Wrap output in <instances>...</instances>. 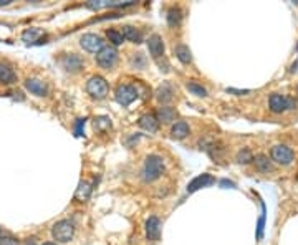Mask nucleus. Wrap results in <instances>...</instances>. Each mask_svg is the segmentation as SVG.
<instances>
[{"label":"nucleus","mask_w":298,"mask_h":245,"mask_svg":"<svg viewBox=\"0 0 298 245\" xmlns=\"http://www.w3.org/2000/svg\"><path fill=\"white\" fill-rule=\"evenodd\" d=\"M162 172H164V161L161 156L151 154L146 157L144 166H142V179L146 182H153L161 177Z\"/></svg>","instance_id":"f257e3e1"},{"label":"nucleus","mask_w":298,"mask_h":245,"mask_svg":"<svg viewBox=\"0 0 298 245\" xmlns=\"http://www.w3.org/2000/svg\"><path fill=\"white\" fill-rule=\"evenodd\" d=\"M108 90H110V86H108V81L104 80L103 76H99V75H96V76H91L90 80H88V83H86V91L93 98H96V99H103L108 94Z\"/></svg>","instance_id":"f03ea898"},{"label":"nucleus","mask_w":298,"mask_h":245,"mask_svg":"<svg viewBox=\"0 0 298 245\" xmlns=\"http://www.w3.org/2000/svg\"><path fill=\"white\" fill-rule=\"evenodd\" d=\"M73 234H75V226H73V222H70V221L57 222L52 229L53 239H55L57 242H61V244L70 242V240L73 239Z\"/></svg>","instance_id":"7ed1b4c3"},{"label":"nucleus","mask_w":298,"mask_h":245,"mask_svg":"<svg viewBox=\"0 0 298 245\" xmlns=\"http://www.w3.org/2000/svg\"><path fill=\"white\" fill-rule=\"evenodd\" d=\"M268 106L274 113H283L287 110H295L297 101L290 96H282V94H272L268 99Z\"/></svg>","instance_id":"20e7f679"},{"label":"nucleus","mask_w":298,"mask_h":245,"mask_svg":"<svg viewBox=\"0 0 298 245\" xmlns=\"http://www.w3.org/2000/svg\"><path fill=\"white\" fill-rule=\"evenodd\" d=\"M138 96V90L133 85H119L115 91V98L121 106H129Z\"/></svg>","instance_id":"39448f33"},{"label":"nucleus","mask_w":298,"mask_h":245,"mask_svg":"<svg viewBox=\"0 0 298 245\" xmlns=\"http://www.w3.org/2000/svg\"><path fill=\"white\" fill-rule=\"evenodd\" d=\"M118 60V52L115 47H103L101 52L96 53V63L104 70H111Z\"/></svg>","instance_id":"423d86ee"},{"label":"nucleus","mask_w":298,"mask_h":245,"mask_svg":"<svg viewBox=\"0 0 298 245\" xmlns=\"http://www.w3.org/2000/svg\"><path fill=\"white\" fill-rule=\"evenodd\" d=\"M79 45H81L83 50H86L90 53H99L104 47V40L99 35H95V33H85L79 38Z\"/></svg>","instance_id":"0eeeda50"},{"label":"nucleus","mask_w":298,"mask_h":245,"mask_svg":"<svg viewBox=\"0 0 298 245\" xmlns=\"http://www.w3.org/2000/svg\"><path fill=\"white\" fill-rule=\"evenodd\" d=\"M270 156H272V159H274L275 163H278L282 166H288L293 161V156H295V154H293V151L290 148L283 146V144H277V146L272 148Z\"/></svg>","instance_id":"6e6552de"},{"label":"nucleus","mask_w":298,"mask_h":245,"mask_svg":"<svg viewBox=\"0 0 298 245\" xmlns=\"http://www.w3.org/2000/svg\"><path fill=\"white\" fill-rule=\"evenodd\" d=\"M216 179L211 176V174H200V176L194 177L191 182H189L187 186V192H196V190L202 189V188H209V186H212Z\"/></svg>","instance_id":"1a4fd4ad"},{"label":"nucleus","mask_w":298,"mask_h":245,"mask_svg":"<svg viewBox=\"0 0 298 245\" xmlns=\"http://www.w3.org/2000/svg\"><path fill=\"white\" fill-rule=\"evenodd\" d=\"M148 48H149V53L153 58L159 60L162 55H164V41L159 35H151L148 38Z\"/></svg>","instance_id":"9d476101"},{"label":"nucleus","mask_w":298,"mask_h":245,"mask_svg":"<svg viewBox=\"0 0 298 245\" xmlns=\"http://www.w3.org/2000/svg\"><path fill=\"white\" fill-rule=\"evenodd\" d=\"M25 88L30 91L32 94H37V96H47L48 93V86L45 81L37 80V78H28L25 81Z\"/></svg>","instance_id":"9b49d317"},{"label":"nucleus","mask_w":298,"mask_h":245,"mask_svg":"<svg viewBox=\"0 0 298 245\" xmlns=\"http://www.w3.org/2000/svg\"><path fill=\"white\" fill-rule=\"evenodd\" d=\"M61 66L65 70H68V72H78V70L83 66V60L78 55H73V53H70V55H63L61 57Z\"/></svg>","instance_id":"f8f14e48"},{"label":"nucleus","mask_w":298,"mask_h":245,"mask_svg":"<svg viewBox=\"0 0 298 245\" xmlns=\"http://www.w3.org/2000/svg\"><path fill=\"white\" fill-rule=\"evenodd\" d=\"M156 98L159 99L161 103H169L174 99V88L169 81H164L161 86L156 90Z\"/></svg>","instance_id":"ddd939ff"},{"label":"nucleus","mask_w":298,"mask_h":245,"mask_svg":"<svg viewBox=\"0 0 298 245\" xmlns=\"http://www.w3.org/2000/svg\"><path fill=\"white\" fill-rule=\"evenodd\" d=\"M159 232H161V222L158 217H149L146 221V235L149 240H158L159 239Z\"/></svg>","instance_id":"4468645a"},{"label":"nucleus","mask_w":298,"mask_h":245,"mask_svg":"<svg viewBox=\"0 0 298 245\" xmlns=\"http://www.w3.org/2000/svg\"><path fill=\"white\" fill-rule=\"evenodd\" d=\"M17 81V75L14 72V68H12L8 63H2L0 61V83H3V85H12V83Z\"/></svg>","instance_id":"2eb2a0df"},{"label":"nucleus","mask_w":298,"mask_h":245,"mask_svg":"<svg viewBox=\"0 0 298 245\" xmlns=\"http://www.w3.org/2000/svg\"><path fill=\"white\" fill-rule=\"evenodd\" d=\"M139 126L142 130L149 131V132H156L158 131V126H159V121L156 118V114H142L139 118Z\"/></svg>","instance_id":"dca6fc26"},{"label":"nucleus","mask_w":298,"mask_h":245,"mask_svg":"<svg viewBox=\"0 0 298 245\" xmlns=\"http://www.w3.org/2000/svg\"><path fill=\"white\" fill-rule=\"evenodd\" d=\"M156 118H158V121H161V123H173L176 119V110L171 106H161V108H158Z\"/></svg>","instance_id":"f3484780"},{"label":"nucleus","mask_w":298,"mask_h":245,"mask_svg":"<svg viewBox=\"0 0 298 245\" xmlns=\"http://www.w3.org/2000/svg\"><path fill=\"white\" fill-rule=\"evenodd\" d=\"M90 194H91V184L90 182H86V181H81L78 184V189H77V192H75V199L79 202H85L90 199Z\"/></svg>","instance_id":"a211bd4d"},{"label":"nucleus","mask_w":298,"mask_h":245,"mask_svg":"<svg viewBox=\"0 0 298 245\" xmlns=\"http://www.w3.org/2000/svg\"><path fill=\"white\" fill-rule=\"evenodd\" d=\"M121 35L124 37V40L134 41V43H141V40H142L141 32L136 30V28L131 27V25H126V27H123V30H121Z\"/></svg>","instance_id":"6ab92c4d"},{"label":"nucleus","mask_w":298,"mask_h":245,"mask_svg":"<svg viewBox=\"0 0 298 245\" xmlns=\"http://www.w3.org/2000/svg\"><path fill=\"white\" fill-rule=\"evenodd\" d=\"M171 134H173L174 139H182L186 138L189 134V126L186 121H178L173 126V130H171Z\"/></svg>","instance_id":"aec40b11"},{"label":"nucleus","mask_w":298,"mask_h":245,"mask_svg":"<svg viewBox=\"0 0 298 245\" xmlns=\"http://www.w3.org/2000/svg\"><path fill=\"white\" fill-rule=\"evenodd\" d=\"M167 23L171 25V27H178V25L180 23V20H182V12L179 10L178 7H171L169 10H167Z\"/></svg>","instance_id":"412c9836"},{"label":"nucleus","mask_w":298,"mask_h":245,"mask_svg":"<svg viewBox=\"0 0 298 245\" xmlns=\"http://www.w3.org/2000/svg\"><path fill=\"white\" fill-rule=\"evenodd\" d=\"M176 57H178L182 63H191L192 61L191 50H189L187 45H178V47H176Z\"/></svg>","instance_id":"4be33fe9"},{"label":"nucleus","mask_w":298,"mask_h":245,"mask_svg":"<svg viewBox=\"0 0 298 245\" xmlns=\"http://www.w3.org/2000/svg\"><path fill=\"white\" fill-rule=\"evenodd\" d=\"M255 166H257V169L258 171H262V172H268V171H272V164H270V161H268V157L267 156H263V154H258V156H255Z\"/></svg>","instance_id":"5701e85b"},{"label":"nucleus","mask_w":298,"mask_h":245,"mask_svg":"<svg viewBox=\"0 0 298 245\" xmlns=\"http://www.w3.org/2000/svg\"><path fill=\"white\" fill-rule=\"evenodd\" d=\"M187 90L191 91L192 94H196V96H200V98L207 96V90H205L204 86L197 85V83H194V81H189L187 83Z\"/></svg>","instance_id":"b1692460"},{"label":"nucleus","mask_w":298,"mask_h":245,"mask_svg":"<svg viewBox=\"0 0 298 245\" xmlns=\"http://www.w3.org/2000/svg\"><path fill=\"white\" fill-rule=\"evenodd\" d=\"M108 128H111V119L108 116H98L95 119V130L98 131H106Z\"/></svg>","instance_id":"393cba45"},{"label":"nucleus","mask_w":298,"mask_h":245,"mask_svg":"<svg viewBox=\"0 0 298 245\" xmlns=\"http://www.w3.org/2000/svg\"><path fill=\"white\" fill-rule=\"evenodd\" d=\"M106 35H108V38H110V41L113 45H121L124 41V37L121 35V32L115 30V28H110V30L106 32Z\"/></svg>","instance_id":"a878e982"},{"label":"nucleus","mask_w":298,"mask_h":245,"mask_svg":"<svg viewBox=\"0 0 298 245\" xmlns=\"http://www.w3.org/2000/svg\"><path fill=\"white\" fill-rule=\"evenodd\" d=\"M40 35H41V32L39 30V28H28V30H25V32H23L22 38H23V41L30 43V41H35Z\"/></svg>","instance_id":"bb28decb"},{"label":"nucleus","mask_w":298,"mask_h":245,"mask_svg":"<svg viewBox=\"0 0 298 245\" xmlns=\"http://www.w3.org/2000/svg\"><path fill=\"white\" fill-rule=\"evenodd\" d=\"M237 161L238 163L247 164V163H250V161H254V156H252V152L249 151V149H242V151L237 154Z\"/></svg>","instance_id":"cd10ccee"},{"label":"nucleus","mask_w":298,"mask_h":245,"mask_svg":"<svg viewBox=\"0 0 298 245\" xmlns=\"http://www.w3.org/2000/svg\"><path fill=\"white\" fill-rule=\"evenodd\" d=\"M265 209H263V212L262 215H260V219H258V229H257V237L258 239H262V235H263V224H265Z\"/></svg>","instance_id":"c85d7f7f"},{"label":"nucleus","mask_w":298,"mask_h":245,"mask_svg":"<svg viewBox=\"0 0 298 245\" xmlns=\"http://www.w3.org/2000/svg\"><path fill=\"white\" fill-rule=\"evenodd\" d=\"M83 128H85V119H78L77 128H75V136H83Z\"/></svg>","instance_id":"c756f323"},{"label":"nucleus","mask_w":298,"mask_h":245,"mask_svg":"<svg viewBox=\"0 0 298 245\" xmlns=\"http://www.w3.org/2000/svg\"><path fill=\"white\" fill-rule=\"evenodd\" d=\"M0 245H20V244L14 237H2L0 239Z\"/></svg>","instance_id":"7c9ffc66"},{"label":"nucleus","mask_w":298,"mask_h":245,"mask_svg":"<svg viewBox=\"0 0 298 245\" xmlns=\"http://www.w3.org/2000/svg\"><path fill=\"white\" fill-rule=\"evenodd\" d=\"M227 93H236V94H247L249 93V90H234V88H227Z\"/></svg>","instance_id":"2f4dec72"},{"label":"nucleus","mask_w":298,"mask_h":245,"mask_svg":"<svg viewBox=\"0 0 298 245\" xmlns=\"http://www.w3.org/2000/svg\"><path fill=\"white\" fill-rule=\"evenodd\" d=\"M10 3V0H0V5H8Z\"/></svg>","instance_id":"473e14b6"},{"label":"nucleus","mask_w":298,"mask_h":245,"mask_svg":"<svg viewBox=\"0 0 298 245\" xmlns=\"http://www.w3.org/2000/svg\"><path fill=\"white\" fill-rule=\"evenodd\" d=\"M27 245H37V244H35V240H28Z\"/></svg>","instance_id":"72a5a7b5"},{"label":"nucleus","mask_w":298,"mask_h":245,"mask_svg":"<svg viewBox=\"0 0 298 245\" xmlns=\"http://www.w3.org/2000/svg\"><path fill=\"white\" fill-rule=\"evenodd\" d=\"M43 245H57V244H53V242H47V244H43Z\"/></svg>","instance_id":"f704fd0d"},{"label":"nucleus","mask_w":298,"mask_h":245,"mask_svg":"<svg viewBox=\"0 0 298 245\" xmlns=\"http://www.w3.org/2000/svg\"><path fill=\"white\" fill-rule=\"evenodd\" d=\"M0 239H2V230H0Z\"/></svg>","instance_id":"c9c22d12"}]
</instances>
